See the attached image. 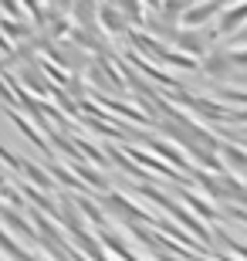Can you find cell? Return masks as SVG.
<instances>
[{
  "label": "cell",
  "instance_id": "ac0fdd59",
  "mask_svg": "<svg viewBox=\"0 0 247 261\" xmlns=\"http://www.w3.org/2000/svg\"><path fill=\"white\" fill-rule=\"evenodd\" d=\"M227 122H247V109H230V119Z\"/></svg>",
  "mask_w": 247,
  "mask_h": 261
},
{
  "label": "cell",
  "instance_id": "277c9868",
  "mask_svg": "<svg viewBox=\"0 0 247 261\" xmlns=\"http://www.w3.org/2000/svg\"><path fill=\"white\" fill-rule=\"evenodd\" d=\"M217 156L230 166V170H227L230 176H237V180H244V176H247V149H244V146L227 143V146H220V149H217Z\"/></svg>",
  "mask_w": 247,
  "mask_h": 261
},
{
  "label": "cell",
  "instance_id": "7c38bea8",
  "mask_svg": "<svg viewBox=\"0 0 247 261\" xmlns=\"http://www.w3.org/2000/svg\"><path fill=\"white\" fill-rule=\"evenodd\" d=\"M10 119L17 122V129H20V133H24V136H28V139H31V143H34V146H38V149H44V153H48V143H44V136H41V133H38V129H34V126H31L28 119H24V116H17L14 109H10Z\"/></svg>",
  "mask_w": 247,
  "mask_h": 261
},
{
  "label": "cell",
  "instance_id": "2e32d148",
  "mask_svg": "<svg viewBox=\"0 0 247 261\" xmlns=\"http://www.w3.org/2000/svg\"><path fill=\"white\" fill-rule=\"evenodd\" d=\"M220 98H224V102H234V106H247V92H237V88H224V92H220Z\"/></svg>",
  "mask_w": 247,
  "mask_h": 261
},
{
  "label": "cell",
  "instance_id": "d6986e66",
  "mask_svg": "<svg viewBox=\"0 0 247 261\" xmlns=\"http://www.w3.org/2000/svg\"><path fill=\"white\" fill-rule=\"evenodd\" d=\"M234 48H247V28H240L237 34H234Z\"/></svg>",
  "mask_w": 247,
  "mask_h": 261
},
{
  "label": "cell",
  "instance_id": "9a60e30c",
  "mask_svg": "<svg viewBox=\"0 0 247 261\" xmlns=\"http://www.w3.org/2000/svg\"><path fill=\"white\" fill-rule=\"evenodd\" d=\"M51 170H54V176L61 180V184H68V187H75V190H81V184H78V176H71V173L65 170V166H61V163H51Z\"/></svg>",
  "mask_w": 247,
  "mask_h": 261
},
{
  "label": "cell",
  "instance_id": "7a4b0ae2",
  "mask_svg": "<svg viewBox=\"0 0 247 261\" xmlns=\"http://www.w3.org/2000/svg\"><path fill=\"white\" fill-rule=\"evenodd\" d=\"M220 10H224V4H190V7L183 10V17H180V28L183 31H200V28H207L213 17H220Z\"/></svg>",
  "mask_w": 247,
  "mask_h": 261
},
{
  "label": "cell",
  "instance_id": "ffe728a7",
  "mask_svg": "<svg viewBox=\"0 0 247 261\" xmlns=\"http://www.w3.org/2000/svg\"><path fill=\"white\" fill-rule=\"evenodd\" d=\"M240 146H244V149H247V139H240Z\"/></svg>",
  "mask_w": 247,
  "mask_h": 261
},
{
  "label": "cell",
  "instance_id": "8992f818",
  "mask_svg": "<svg viewBox=\"0 0 247 261\" xmlns=\"http://www.w3.org/2000/svg\"><path fill=\"white\" fill-rule=\"evenodd\" d=\"M152 146V156H159V160H170L173 166H180V170H186L190 176H197V166L186 160V153H180V149H173L170 143H162V139H149Z\"/></svg>",
  "mask_w": 247,
  "mask_h": 261
},
{
  "label": "cell",
  "instance_id": "3957f363",
  "mask_svg": "<svg viewBox=\"0 0 247 261\" xmlns=\"http://www.w3.org/2000/svg\"><path fill=\"white\" fill-rule=\"evenodd\" d=\"M173 41H176V51H183V55H190V58H197V61L210 55V44H207V38H203L200 31H183V28H176Z\"/></svg>",
  "mask_w": 247,
  "mask_h": 261
},
{
  "label": "cell",
  "instance_id": "9c48e42d",
  "mask_svg": "<svg viewBox=\"0 0 247 261\" xmlns=\"http://www.w3.org/2000/svg\"><path fill=\"white\" fill-rule=\"evenodd\" d=\"M183 203H186L193 214H200L203 221H217V207H213L210 200H203V197H193V194H186V190H183Z\"/></svg>",
  "mask_w": 247,
  "mask_h": 261
},
{
  "label": "cell",
  "instance_id": "4fadbf2b",
  "mask_svg": "<svg viewBox=\"0 0 247 261\" xmlns=\"http://www.w3.org/2000/svg\"><path fill=\"white\" fill-rule=\"evenodd\" d=\"M20 170H24V173H28L38 187H48V190H54V187H51V176L44 173V170H38V166L31 163V160H20Z\"/></svg>",
  "mask_w": 247,
  "mask_h": 261
},
{
  "label": "cell",
  "instance_id": "e0dca14e",
  "mask_svg": "<svg viewBox=\"0 0 247 261\" xmlns=\"http://www.w3.org/2000/svg\"><path fill=\"white\" fill-rule=\"evenodd\" d=\"M213 238H220V241H227V248H234V251H237L240 258L247 261V248H244V244H240V241H234V238H227V234L220 231V227H217V231H213Z\"/></svg>",
  "mask_w": 247,
  "mask_h": 261
},
{
  "label": "cell",
  "instance_id": "5bb4252c",
  "mask_svg": "<svg viewBox=\"0 0 247 261\" xmlns=\"http://www.w3.org/2000/svg\"><path fill=\"white\" fill-rule=\"evenodd\" d=\"M0 248H4V251H7V254H14V258H24V254H28V251H24V248H17V244H14V238H10V234L7 231H0Z\"/></svg>",
  "mask_w": 247,
  "mask_h": 261
},
{
  "label": "cell",
  "instance_id": "ba28073f",
  "mask_svg": "<svg viewBox=\"0 0 247 261\" xmlns=\"http://www.w3.org/2000/svg\"><path fill=\"white\" fill-rule=\"evenodd\" d=\"M98 24L108 34H129V20L119 14V7H98Z\"/></svg>",
  "mask_w": 247,
  "mask_h": 261
},
{
  "label": "cell",
  "instance_id": "6da1fadb",
  "mask_svg": "<svg viewBox=\"0 0 247 261\" xmlns=\"http://www.w3.org/2000/svg\"><path fill=\"white\" fill-rule=\"evenodd\" d=\"M240 28H247V4H234V7H224L220 10L217 24L207 28V44H213L217 38H227V34H237Z\"/></svg>",
  "mask_w": 247,
  "mask_h": 261
},
{
  "label": "cell",
  "instance_id": "5b68a950",
  "mask_svg": "<svg viewBox=\"0 0 247 261\" xmlns=\"http://www.w3.org/2000/svg\"><path fill=\"white\" fill-rule=\"evenodd\" d=\"M200 71L210 78H230L234 75V65H230L227 51H210L207 58H200Z\"/></svg>",
  "mask_w": 247,
  "mask_h": 261
},
{
  "label": "cell",
  "instance_id": "44dd1931",
  "mask_svg": "<svg viewBox=\"0 0 247 261\" xmlns=\"http://www.w3.org/2000/svg\"><path fill=\"white\" fill-rule=\"evenodd\" d=\"M0 261H4V258H0Z\"/></svg>",
  "mask_w": 247,
  "mask_h": 261
},
{
  "label": "cell",
  "instance_id": "52a82bcc",
  "mask_svg": "<svg viewBox=\"0 0 247 261\" xmlns=\"http://www.w3.org/2000/svg\"><path fill=\"white\" fill-rule=\"evenodd\" d=\"M98 241H102V244H105V248H108V251H112L119 261H143L139 254L132 251V248H125V238H122V234L108 231V227H102V234H98Z\"/></svg>",
  "mask_w": 247,
  "mask_h": 261
},
{
  "label": "cell",
  "instance_id": "30bf717a",
  "mask_svg": "<svg viewBox=\"0 0 247 261\" xmlns=\"http://www.w3.org/2000/svg\"><path fill=\"white\" fill-rule=\"evenodd\" d=\"M75 173L81 176V180H88V184L92 187H98V190H108V184H105V176L98 173V170H92V166H88V160H75Z\"/></svg>",
  "mask_w": 247,
  "mask_h": 261
},
{
  "label": "cell",
  "instance_id": "8fae6325",
  "mask_svg": "<svg viewBox=\"0 0 247 261\" xmlns=\"http://www.w3.org/2000/svg\"><path fill=\"white\" fill-rule=\"evenodd\" d=\"M0 217H4V221H7L14 231H20V234H28V238H34V241H38V231H34V227H31V224L24 221L17 211H14V207H4V211H0Z\"/></svg>",
  "mask_w": 247,
  "mask_h": 261
}]
</instances>
